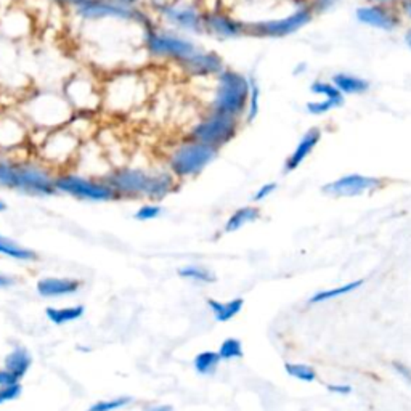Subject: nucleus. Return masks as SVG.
Listing matches in <instances>:
<instances>
[{"label":"nucleus","instance_id":"c85d7f7f","mask_svg":"<svg viewBox=\"0 0 411 411\" xmlns=\"http://www.w3.org/2000/svg\"><path fill=\"white\" fill-rule=\"evenodd\" d=\"M249 79V100H248V109H246V121L252 122L259 114L261 109V87L257 84L254 78Z\"/></svg>","mask_w":411,"mask_h":411},{"label":"nucleus","instance_id":"dca6fc26","mask_svg":"<svg viewBox=\"0 0 411 411\" xmlns=\"http://www.w3.org/2000/svg\"><path fill=\"white\" fill-rule=\"evenodd\" d=\"M355 16L362 25L387 32L395 31L402 25L400 11L386 4L365 5V7H360L355 11Z\"/></svg>","mask_w":411,"mask_h":411},{"label":"nucleus","instance_id":"49530a36","mask_svg":"<svg viewBox=\"0 0 411 411\" xmlns=\"http://www.w3.org/2000/svg\"><path fill=\"white\" fill-rule=\"evenodd\" d=\"M113 2L122 4V5H127V7H138L140 0H113Z\"/></svg>","mask_w":411,"mask_h":411},{"label":"nucleus","instance_id":"1a4fd4ad","mask_svg":"<svg viewBox=\"0 0 411 411\" xmlns=\"http://www.w3.org/2000/svg\"><path fill=\"white\" fill-rule=\"evenodd\" d=\"M143 45L153 58L184 61L196 52V47L190 40L175 36L166 31H160L156 25L143 29Z\"/></svg>","mask_w":411,"mask_h":411},{"label":"nucleus","instance_id":"9b49d317","mask_svg":"<svg viewBox=\"0 0 411 411\" xmlns=\"http://www.w3.org/2000/svg\"><path fill=\"white\" fill-rule=\"evenodd\" d=\"M63 97L66 98L74 114H92L102 109V84L76 74L64 84Z\"/></svg>","mask_w":411,"mask_h":411},{"label":"nucleus","instance_id":"a18cd8bd","mask_svg":"<svg viewBox=\"0 0 411 411\" xmlns=\"http://www.w3.org/2000/svg\"><path fill=\"white\" fill-rule=\"evenodd\" d=\"M145 411H174L170 405H155V407H148Z\"/></svg>","mask_w":411,"mask_h":411},{"label":"nucleus","instance_id":"cd10ccee","mask_svg":"<svg viewBox=\"0 0 411 411\" xmlns=\"http://www.w3.org/2000/svg\"><path fill=\"white\" fill-rule=\"evenodd\" d=\"M220 362V357L215 352H203L195 357V369L199 374H214Z\"/></svg>","mask_w":411,"mask_h":411},{"label":"nucleus","instance_id":"e433bc0d","mask_svg":"<svg viewBox=\"0 0 411 411\" xmlns=\"http://www.w3.org/2000/svg\"><path fill=\"white\" fill-rule=\"evenodd\" d=\"M21 393V384H15L10 387H0V405L7 403L18 398Z\"/></svg>","mask_w":411,"mask_h":411},{"label":"nucleus","instance_id":"f704fd0d","mask_svg":"<svg viewBox=\"0 0 411 411\" xmlns=\"http://www.w3.org/2000/svg\"><path fill=\"white\" fill-rule=\"evenodd\" d=\"M340 102H336V100H330V98H323L321 102H309L307 103V111L310 114H315V116H321V114H326L333 111L334 108H339L340 107Z\"/></svg>","mask_w":411,"mask_h":411},{"label":"nucleus","instance_id":"c756f323","mask_svg":"<svg viewBox=\"0 0 411 411\" xmlns=\"http://www.w3.org/2000/svg\"><path fill=\"white\" fill-rule=\"evenodd\" d=\"M179 275L181 278L199 281V283H206V285L214 283L215 281V275L213 272H209L208 268L196 267V266H188V267L180 268Z\"/></svg>","mask_w":411,"mask_h":411},{"label":"nucleus","instance_id":"a211bd4d","mask_svg":"<svg viewBox=\"0 0 411 411\" xmlns=\"http://www.w3.org/2000/svg\"><path fill=\"white\" fill-rule=\"evenodd\" d=\"M204 31L219 37H239L246 34V23L234 20L233 16L224 13V11H209L203 15Z\"/></svg>","mask_w":411,"mask_h":411},{"label":"nucleus","instance_id":"ddd939ff","mask_svg":"<svg viewBox=\"0 0 411 411\" xmlns=\"http://www.w3.org/2000/svg\"><path fill=\"white\" fill-rule=\"evenodd\" d=\"M155 8L167 23L184 29V31H204L203 13L190 4L160 0V2H155Z\"/></svg>","mask_w":411,"mask_h":411},{"label":"nucleus","instance_id":"473e14b6","mask_svg":"<svg viewBox=\"0 0 411 411\" xmlns=\"http://www.w3.org/2000/svg\"><path fill=\"white\" fill-rule=\"evenodd\" d=\"M243 354V345L242 340L230 338L222 342L220 350H219V357L220 360H234V358H242Z\"/></svg>","mask_w":411,"mask_h":411},{"label":"nucleus","instance_id":"6ab92c4d","mask_svg":"<svg viewBox=\"0 0 411 411\" xmlns=\"http://www.w3.org/2000/svg\"><path fill=\"white\" fill-rule=\"evenodd\" d=\"M321 140V131L320 127H312L302 135V138L299 140L297 146L292 151V155L287 157L285 164V172H292L296 170L301 164L312 155V151L316 148V145Z\"/></svg>","mask_w":411,"mask_h":411},{"label":"nucleus","instance_id":"a19ab883","mask_svg":"<svg viewBox=\"0 0 411 411\" xmlns=\"http://www.w3.org/2000/svg\"><path fill=\"white\" fill-rule=\"evenodd\" d=\"M326 389L333 393H340V395H347L352 392V387L349 384H328Z\"/></svg>","mask_w":411,"mask_h":411},{"label":"nucleus","instance_id":"0eeeda50","mask_svg":"<svg viewBox=\"0 0 411 411\" xmlns=\"http://www.w3.org/2000/svg\"><path fill=\"white\" fill-rule=\"evenodd\" d=\"M55 190L56 193L79 199V201L109 203L119 199L105 179L90 177V175L74 172V170L69 169L56 172Z\"/></svg>","mask_w":411,"mask_h":411},{"label":"nucleus","instance_id":"6e6552de","mask_svg":"<svg viewBox=\"0 0 411 411\" xmlns=\"http://www.w3.org/2000/svg\"><path fill=\"white\" fill-rule=\"evenodd\" d=\"M213 146L203 145L195 140L179 145L169 156V172L177 180L195 177L203 169L213 162L217 156Z\"/></svg>","mask_w":411,"mask_h":411},{"label":"nucleus","instance_id":"423d86ee","mask_svg":"<svg viewBox=\"0 0 411 411\" xmlns=\"http://www.w3.org/2000/svg\"><path fill=\"white\" fill-rule=\"evenodd\" d=\"M84 142L68 126L47 132L37 145V160L52 167L55 172L68 170L69 164L76 162Z\"/></svg>","mask_w":411,"mask_h":411},{"label":"nucleus","instance_id":"f8f14e48","mask_svg":"<svg viewBox=\"0 0 411 411\" xmlns=\"http://www.w3.org/2000/svg\"><path fill=\"white\" fill-rule=\"evenodd\" d=\"M314 18L312 7H302L292 15H287L280 20L246 23V34L259 37H285L297 32L299 29L309 25Z\"/></svg>","mask_w":411,"mask_h":411},{"label":"nucleus","instance_id":"09e8293b","mask_svg":"<svg viewBox=\"0 0 411 411\" xmlns=\"http://www.w3.org/2000/svg\"><path fill=\"white\" fill-rule=\"evenodd\" d=\"M369 2H373V4H386V5H389L391 2H393V0H369Z\"/></svg>","mask_w":411,"mask_h":411},{"label":"nucleus","instance_id":"f3484780","mask_svg":"<svg viewBox=\"0 0 411 411\" xmlns=\"http://www.w3.org/2000/svg\"><path fill=\"white\" fill-rule=\"evenodd\" d=\"M185 73L196 76V78H206V76H219L225 71V63L222 56L215 52H195V54L185 58L179 63Z\"/></svg>","mask_w":411,"mask_h":411},{"label":"nucleus","instance_id":"37998d69","mask_svg":"<svg viewBox=\"0 0 411 411\" xmlns=\"http://www.w3.org/2000/svg\"><path fill=\"white\" fill-rule=\"evenodd\" d=\"M398 11H400L402 16L411 21V0H403V2H400V8H398Z\"/></svg>","mask_w":411,"mask_h":411},{"label":"nucleus","instance_id":"a878e982","mask_svg":"<svg viewBox=\"0 0 411 411\" xmlns=\"http://www.w3.org/2000/svg\"><path fill=\"white\" fill-rule=\"evenodd\" d=\"M47 318L55 325H64V323L76 321L84 315V305H74V307H64V309H55L49 307L45 310Z\"/></svg>","mask_w":411,"mask_h":411},{"label":"nucleus","instance_id":"72a5a7b5","mask_svg":"<svg viewBox=\"0 0 411 411\" xmlns=\"http://www.w3.org/2000/svg\"><path fill=\"white\" fill-rule=\"evenodd\" d=\"M161 214H162V206L160 203H146L143 206H140L133 217L140 222H148L153 219H157Z\"/></svg>","mask_w":411,"mask_h":411},{"label":"nucleus","instance_id":"4c0bfd02","mask_svg":"<svg viewBox=\"0 0 411 411\" xmlns=\"http://www.w3.org/2000/svg\"><path fill=\"white\" fill-rule=\"evenodd\" d=\"M277 184L275 181H270V184H266V185H262L259 186V190L256 191V195H254V201L256 203H261L263 201V199H267L268 196H272L273 195V191L277 190Z\"/></svg>","mask_w":411,"mask_h":411},{"label":"nucleus","instance_id":"c9c22d12","mask_svg":"<svg viewBox=\"0 0 411 411\" xmlns=\"http://www.w3.org/2000/svg\"><path fill=\"white\" fill-rule=\"evenodd\" d=\"M131 402H132L131 397H119V398H113V400H103V402H97L93 407H90L89 411H116L119 408L127 407Z\"/></svg>","mask_w":411,"mask_h":411},{"label":"nucleus","instance_id":"4468645a","mask_svg":"<svg viewBox=\"0 0 411 411\" xmlns=\"http://www.w3.org/2000/svg\"><path fill=\"white\" fill-rule=\"evenodd\" d=\"M383 184V179L371 177V175L349 174L330 181V184L323 185L321 191L336 198H355L369 191L379 190Z\"/></svg>","mask_w":411,"mask_h":411},{"label":"nucleus","instance_id":"79ce46f5","mask_svg":"<svg viewBox=\"0 0 411 411\" xmlns=\"http://www.w3.org/2000/svg\"><path fill=\"white\" fill-rule=\"evenodd\" d=\"M334 4H336V0H315L312 10L314 11H325L328 8H331Z\"/></svg>","mask_w":411,"mask_h":411},{"label":"nucleus","instance_id":"7ed1b4c3","mask_svg":"<svg viewBox=\"0 0 411 411\" xmlns=\"http://www.w3.org/2000/svg\"><path fill=\"white\" fill-rule=\"evenodd\" d=\"M73 116L74 111L66 98L52 93H37L25 100V107L21 109V117L28 126L42 129L45 132L64 127Z\"/></svg>","mask_w":411,"mask_h":411},{"label":"nucleus","instance_id":"f03ea898","mask_svg":"<svg viewBox=\"0 0 411 411\" xmlns=\"http://www.w3.org/2000/svg\"><path fill=\"white\" fill-rule=\"evenodd\" d=\"M105 181L113 188L119 199H148L160 203L175 190L177 179L169 170H151L140 167H114L105 175Z\"/></svg>","mask_w":411,"mask_h":411},{"label":"nucleus","instance_id":"8fccbe9b","mask_svg":"<svg viewBox=\"0 0 411 411\" xmlns=\"http://www.w3.org/2000/svg\"><path fill=\"white\" fill-rule=\"evenodd\" d=\"M7 210V204H5L4 199H0V213H5Z\"/></svg>","mask_w":411,"mask_h":411},{"label":"nucleus","instance_id":"20e7f679","mask_svg":"<svg viewBox=\"0 0 411 411\" xmlns=\"http://www.w3.org/2000/svg\"><path fill=\"white\" fill-rule=\"evenodd\" d=\"M143 81L132 71L114 73L102 82V109L113 114L129 113L143 102Z\"/></svg>","mask_w":411,"mask_h":411},{"label":"nucleus","instance_id":"5701e85b","mask_svg":"<svg viewBox=\"0 0 411 411\" xmlns=\"http://www.w3.org/2000/svg\"><path fill=\"white\" fill-rule=\"evenodd\" d=\"M261 217V210L256 206H244V208H239L234 210L230 215V219L227 220L225 224V233H234L238 230H242L244 225L252 224Z\"/></svg>","mask_w":411,"mask_h":411},{"label":"nucleus","instance_id":"39448f33","mask_svg":"<svg viewBox=\"0 0 411 411\" xmlns=\"http://www.w3.org/2000/svg\"><path fill=\"white\" fill-rule=\"evenodd\" d=\"M249 100V79L232 69L217 76V87L213 98L214 113L227 114L239 119L246 114Z\"/></svg>","mask_w":411,"mask_h":411},{"label":"nucleus","instance_id":"58836bf2","mask_svg":"<svg viewBox=\"0 0 411 411\" xmlns=\"http://www.w3.org/2000/svg\"><path fill=\"white\" fill-rule=\"evenodd\" d=\"M15 384H20V379L13 373H10L8 369H0V387H10Z\"/></svg>","mask_w":411,"mask_h":411},{"label":"nucleus","instance_id":"ea45409f","mask_svg":"<svg viewBox=\"0 0 411 411\" xmlns=\"http://www.w3.org/2000/svg\"><path fill=\"white\" fill-rule=\"evenodd\" d=\"M392 367L395 368V371L400 374L402 378H405V381H407L408 384H411V368H408L407 365H403V363H400V362H393Z\"/></svg>","mask_w":411,"mask_h":411},{"label":"nucleus","instance_id":"393cba45","mask_svg":"<svg viewBox=\"0 0 411 411\" xmlns=\"http://www.w3.org/2000/svg\"><path fill=\"white\" fill-rule=\"evenodd\" d=\"M208 304H209L210 310H213L215 320L220 321V323H225V321H230L239 312H242L244 301L243 299H233V301H230V302L222 304L219 301H213V299H209Z\"/></svg>","mask_w":411,"mask_h":411},{"label":"nucleus","instance_id":"9d476101","mask_svg":"<svg viewBox=\"0 0 411 411\" xmlns=\"http://www.w3.org/2000/svg\"><path fill=\"white\" fill-rule=\"evenodd\" d=\"M238 131L239 122L237 117L210 111L204 119L199 121L198 124L191 129L190 138L195 140V142L219 150L220 146L232 142V140L237 137Z\"/></svg>","mask_w":411,"mask_h":411},{"label":"nucleus","instance_id":"b1692460","mask_svg":"<svg viewBox=\"0 0 411 411\" xmlns=\"http://www.w3.org/2000/svg\"><path fill=\"white\" fill-rule=\"evenodd\" d=\"M0 254L15 261H25V262L37 261V254L32 249L25 248V246H21L16 242H13V239L4 237V234H0Z\"/></svg>","mask_w":411,"mask_h":411},{"label":"nucleus","instance_id":"c03bdc74","mask_svg":"<svg viewBox=\"0 0 411 411\" xmlns=\"http://www.w3.org/2000/svg\"><path fill=\"white\" fill-rule=\"evenodd\" d=\"M11 285H15V280L8 277V275L0 273V287H10Z\"/></svg>","mask_w":411,"mask_h":411},{"label":"nucleus","instance_id":"de8ad7c7","mask_svg":"<svg viewBox=\"0 0 411 411\" xmlns=\"http://www.w3.org/2000/svg\"><path fill=\"white\" fill-rule=\"evenodd\" d=\"M405 42H407V45H408V49L411 50V28L408 29L407 32H405Z\"/></svg>","mask_w":411,"mask_h":411},{"label":"nucleus","instance_id":"4be33fe9","mask_svg":"<svg viewBox=\"0 0 411 411\" xmlns=\"http://www.w3.org/2000/svg\"><path fill=\"white\" fill-rule=\"evenodd\" d=\"M32 358L29 355V352L23 347H16L5 357V369H8L10 373H13L20 381L25 378L28 369L31 368Z\"/></svg>","mask_w":411,"mask_h":411},{"label":"nucleus","instance_id":"2f4dec72","mask_svg":"<svg viewBox=\"0 0 411 411\" xmlns=\"http://www.w3.org/2000/svg\"><path fill=\"white\" fill-rule=\"evenodd\" d=\"M285 369L292 378L301 379L304 383H314L316 379L315 369L309 365H302V363H286Z\"/></svg>","mask_w":411,"mask_h":411},{"label":"nucleus","instance_id":"f257e3e1","mask_svg":"<svg viewBox=\"0 0 411 411\" xmlns=\"http://www.w3.org/2000/svg\"><path fill=\"white\" fill-rule=\"evenodd\" d=\"M56 172L39 160L0 155V190L18 191L32 198L56 195Z\"/></svg>","mask_w":411,"mask_h":411},{"label":"nucleus","instance_id":"2eb2a0df","mask_svg":"<svg viewBox=\"0 0 411 411\" xmlns=\"http://www.w3.org/2000/svg\"><path fill=\"white\" fill-rule=\"evenodd\" d=\"M29 126L21 116L0 114V155H11L29 142Z\"/></svg>","mask_w":411,"mask_h":411},{"label":"nucleus","instance_id":"7c9ffc66","mask_svg":"<svg viewBox=\"0 0 411 411\" xmlns=\"http://www.w3.org/2000/svg\"><path fill=\"white\" fill-rule=\"evenodd\" d=\"M310 92L316 93V95L330 98V100H336V102L344 103V97L336 87H334L333 82H326V81H315L312 85H310Z\"/></svg>","mask_w":411,"mask_h":411},{"label":"nucleus","instance_id":"412c9836","mask_svg":"<svg viewBox=\"0 0 411 411\" xmlns=\"http://www.w3.org/2000/svg\"><path fill=\"white\" fill-rule=\"evenodd\" d=\"M333 84L340 93H342V95L344 93L345 95H362V93L369 90L368 81L357 78V76H352V74H344V73L333 76Z\"/></svg>","mask_w":411,"mask_h":411},{"label":"nucleus","instance_id":"aec40b11","mask_svg":"<svg viewBox=\"0 0 411 411\" xmlns=\"http://www.w3.org/2000/svg\"><path fill=\"white\" fill-rule=\"evenodd\" d=\"M79 290L81 281L71 278H44L37 283V292L42 297L69 296Z\"/></svg>","mask_w":411,"mask_h":411},{"label":"nucleus","instance_id":"bb28decb","mask_svg":"<svg viewBox=\"0 0 411 411\" xmlns=\"http://www.w3.org/2000/svg\"><path fill=\"white\" fill-rule=\"evenodd\" d=\"M363 283H365L363 280H357V281H352V283H347V285L333 287V290L316 292L315 296H312L309 299V302L310 304H318V302L330 301V299H336V297H340V296H345V294H349V292L358 290V287H360Z\"/></svg>","mask_w":411,"mask_h":411}]
</instances>
